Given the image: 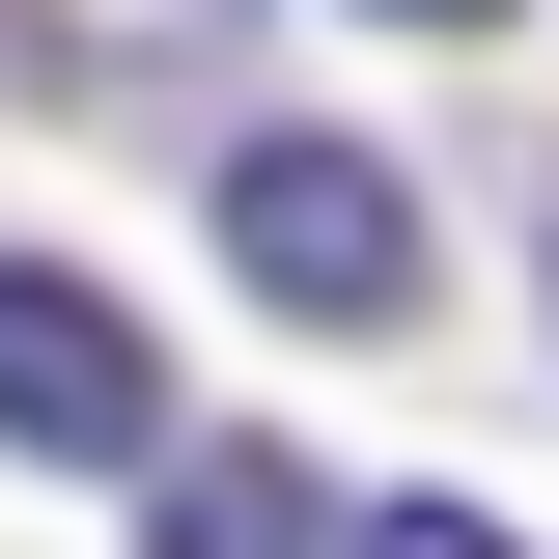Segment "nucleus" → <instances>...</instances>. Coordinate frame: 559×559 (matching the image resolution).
I'll list each match as a JSON object with an SVG mask.
<instances>
[{
  "instance_id": "obj_4",
  "label": "nucleus",
  "mask_w": 559,
  "mask_h": 559,
  "mask_svg": "<svg viewBox=\"0 0 559 559\" xmlns=\"http://www.w3.org/2000/svg\"><path fill=\"white\" fill-rule=\"evenodd\" d=\"M336 559H532L503 503H392V532H336Z\"/></svg>"
},
{
  "instance_id": "obj_5",
  "label": "nucleus",
  "mask_w": 559,
  "mask_h": 559,
  "mask_svg": "<svg viewBox=\"0 0 559 559\" xmlns=\"http://www.w3.org/2000/svg\"><path fill=\"white\" fill-rule=\"evenodd\" d=\"M364 28H503V0H364Z\"/></svg>"
},
{
  "instance_id": "obj_6",
  "label": "nucleus",
  "mask_w": 559,
  "mask_h": 559,
  "mask_svg": "<svg viewBox=\"0 0 559 559\" xmlns=\"http://www.w3.org/2000/svg\"><path fill=\"white\" fill-rule=\"evenodd\" d=\"M0 84H28V28H0Z\"/></svg>"
},
{
  "instance_id": "obj_3",
  "label": "nucleus",
  "mask_w": 559,
  "mask_h": 559,
  "mask_svg": "<svg viewBox=\"0 0 559 559\" xmlns=\"http://www.w3.org/2000/svg\"><path fill=\"white\" fill-rule=\"evenodd\" d=\"M168 559H336V476L308 448H168Z\"/></svg>"
},
{
  "instance_id": "obj_2",
  "label": "nucleus",
  "mask_w": 559,
  "mask_h": 559,
  "mask_svg": "<svg viewBox=\"0 0 559 559\" xmlns=\"http://www.w3.org/2000/svg\"><path fill=\"white\" fill-rule=\"evenodd\" d=\"M0 448H57V476H168V336H140L112 280L0 252Z\"/></svg>"
},
{
  "instance_id": "obj_1",
  "label": "nucleus",
  "mask_w": 559,
  "mask_h": 559,
  "mask_svg": "<svg viewBox=\"0 0 559 559\" xmlns=\"http://www.w3.org/2000/svg\"><path fill=\"white\" fill-rule=\"evenodd\" d=\"M224 280L308 336H419V197L364 140H224Z\"/></svg>"
}]
</instances>
